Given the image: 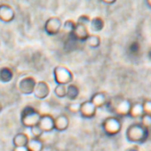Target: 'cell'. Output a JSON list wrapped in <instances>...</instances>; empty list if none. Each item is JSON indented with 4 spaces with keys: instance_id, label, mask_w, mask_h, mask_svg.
Instances as JSON below:
<instances>
[{
    "instance_id": "6da1fadb",
    "label": "cell",
    "mask_w": 151,
    "mask_h": 151,
    "mask_svg": "<svg viewBox=\"0 0 151 151\" xmlns=\"http://www.w3.org/2000/svg\"><path fill=\"white\" fill-rule=\"evenodd\" d=\"M131 106V101L128 99L121 96H116L114 98H111L110 100H108V102L106 104L109 111L116 115L118 117L128 116Z\"/></svg>"
},
{
    "instance_id": "7a4b0ae2",
    "label": "cell",
    "mask_w": 151,
    "mask_h": 151,
    "mask_svg": "<svg viewBox=\"0 0 151 151\" xmlns=\"http://www.w3.org/2000/svg\"><path fill=\"white\" fill-rule=\"evenodd\" d=\"M149 135V129L145 127L140 123L132 124L126 130V139L130 142L143 143Z\"/></svg>"
},
{
    "instance_id": "3957f363",
    "label": "cell",
    "mask_w": 151,
    "mask_h": 151,
    "mask_svg": "<svg viewBox=\"0 0 151 151\" xmlns=\"http://www.w3.org/2000/svg\"><path fill=\"white\" fill-rule=\"evenodd\" d=\"M40 117L41 114L39 111L32 106H26L21 113V122L22 125L29 129L38 124Z\"/></svg>"
},
{
    "instance_id": "277c9868",
    "label": "cell",
    "mask_w": 151,
    "mask_h": 151,
    "mask_svg": "<svg viewBox=\"0 0 151 151\" xmlns=\"http://www.w3.org/2000/svg\"><path fill=\"white\" fill-rule=\"evenodd\" d=\"M53 77L57 85L68 86L72 84L74 75L69 68L64 66H57L53 69Z\"/></svg>"
},
{
    "instance_id": "5b68a950",
    "label": "cell",
    "mask_w": 151,
    "mask_h": 151,
    "mask_svg": "<svg viewBox=\"0 0 151 151\" xmlns=\"http://www.w3.org/2000/svg\"><path fill=\"white\" fill-rule=\"evenodd\" d=\"M102 129L108 135H116L122 129V122L118 116H109L102 122Z\"/></svg>"
},
{
    "instance_id": "8992f818",
    "label": "cell",
    "mask_w": 151,
    "mask_h": 151,
    "mask_svg": "<svg viewBox=\"0 0 151 151\" xmlns=\"http://www.w3.org/2000/svg\"><path fill=\"white\" fill-rule=\"evenodd\" d=\"M62 28V22L60 17L58 16H52L50 17L45 23L44 29L45 33L50 36H54L60 33Z\"/></svg>"
},
{
    "instance_id": "52a82bcc",
    "label": "cell",
    "mask_w": 151,
    "mask_h": 151,
    "mask_svg": "<svg viewBox=\"0 0 151 151\" xmlns=\"http://www.w3.org/2000/svg\"><path fill=\"white\" fill-rule=\"evenodd\" d=\"M37 83V82L36 81V79L33 77L27 76V77H24L20 80L18 88L20 90L21 93H22L24 95H30L34 93Z\"/></svg>"
},
{
    "instance_id": "ba28073f",
    "label": "cell",
    "mask_w": 151,
    "mask_h": 151,
    "mask_svg": "<svg viewBox=\"0 0 151 151\" xmlns=\"http://www.w3.org/2000/svg\"><path fill=\"white\" fill-rule=\"evenodd\" d=\"M89 35H90V33H89V30H88V26L76 22V27L74 29L73 33L71 34L72 37L75 40H78V41H81V42H86V39L89 37Z\"/></svg>"
},
{
    "instance_id": "9c48e42d",
    "label": "cell",
    "mask_w": 151,
    "mask_h": 151,
    "mask_svg": "<svg viewBox=\"0 0 151 151\" xmlns=\"http://www.w3.org/2000/svg\"><path fill=\"white\" fill-rule=\"evenodd\" d=\"M78 112L82 117L90 119L95 116L97 112V108L90 101H86L80 104Z\"/></svg>"
},
{
    "instance_id": "30bf717a",
    "label": "cell",
    "mask_w": 151,
    "mask_h": 151,
    "mask_svg": "<svg viewBox=\"0 0 151 151\" xmlns=\"http://www.w3.org/2000/svg\"><path fill=\"white\" fill-rule=\"evenodd\" d=\"M14 9L8 4H0V21L8 23L14 20Z\"/></svg>"
},
{
    "instance_id": "8fae6325",
    "label": "cell",
    "mask_w": 151,
    "mask_h": 151,
    "mask_svg": "<svg viewBox=\"0 0 151 151\" xmlns=\"http://www.w3.org/2000/svg\"><path fill=\"white\" fill-rule=\"evenodd\" d=\"M38 126L44 132H50L54 130V117L50 114L41 115Z\"/></svg>"
},
{
    "instance_id": "7c38bea8",
    "label": "cell",
    "mask_w": 151,
    "mask_h": 151,
    "mask_svg": "<svg viewBox=\"0 0 151 151\" xmlns=\"http://www.w3.org/2000/svg\"><path fill=\"white\" fill-rule=\"evenodd\" d=\"M50 93V86L45 81H39L37 83L35 90H34V96L39 100H45L49 96Z\"/></svg>"
},
{
    "instance_id": "4fadbf2b",
    "label": "cell",
    "mask_w": 151,
    "mask_h": 151,
    "mask_svg": "<svg viewBox=\"0 0 151 151\" xmlns=\"http://www.w3.org/2000/svg\"><path fill=\"white\" fill-rule=\"evenodd\" d=\"M69 119L65 114H60L54 118V129L58 132H64L68 128Z\"/></svg>"
},
{
    "instance_id": "5bb4252c",
    "label": "cell",
    "mask_w": 151,
    "mask_h": 151,
    "mask_svg": "<svg viewBox=\"0 0 151 151\" xmlns=\"http://www.w3.org/2000/svg\"><path fill=\"white\" fill-rule=\"evenodd\" d=\"M90 101L98 109V108H102L103 106H106L107 102H108V97L107 94L104 92H98L96 93H94Z\"/></svg>"
},
{
    "instance_id": "9a60e30c",
    "label": "cell",
    "mask_w": 151,
    "mask_h": 151,
    "mask_svg": "<svg viewBox=\"0 0 151 151\" xmlns=\"http://www.w3.org/2000/svg\"><path fill=\"white\" fill-rule=\"evenodd\" d=\"M14 78V72L9 67H3L0 68V82L7 84L12 81Z\"/></svg>"
},
{
    "instance_id": "2e32d148",
    "label": "cell",
    "mask_w": 151,
    "mask_h": 151,
    "mask_svg": "<svg viewBox=\"0 0 151 151\" xmlns=\"http://www.w3.org/2000/svg\"><path fill=\"white\" fill-rule=\"evenodd\" d=\"M104 21L101 17H94L93 19H91L90 21V29L94 33H97V32H100L104 28Z\"/></svg>"
},
{
    "instance_id": "e0dca14e",
    "label": "cell",
    "mask_w": 151,
    "mask_h": 151,
    "mask_svg": "<svg viewBox=\"0 0 151 151\" xmlns=\"http://www.w3.org/2000/svg\"><path fill=\"white\" fill-rule=\"evenodd\" d=\"M144 115V110H143V106L142 103L136 102L132 104L129 116H132V118H140Z\"/></svg>"
},
{
    "instance_id": "ac0fdd59",
    "label": "cell",
    "mask_w": 151,
    "mask_h": 151,
    "mask_svg": "<svg viewBox=\"0 0 151 151\" xmlns=\"http://www.w3.org/2000/svg\"><path fill=\"white\" fill-rule=\"evenodd\" d=\"M29 140V138L28 134H26L25 132H19L14 137L13 143L14 147H26Z\"/></svg>"
},
{
    "instance_id": "d6986e66",
    "label": "cell",
    "mask_w": 151,
    "mask_h": 151,
    "mask_svg": "<svg viewBox=\"0 0 151 151\" xmlns=\"http://www.w3.org/2000/svg\"><path fill=\"white\" fill-rule=\"evenodd\" d=\"M27 147L29 151H42L44 149V142L41 139L31 138L27 144Z\"/></svg>"
},
{
    "instance_id": "ffe728a7",
    "label": "cell",
    "mask_w": 151,
    "mask_h": 151,
    "mask_svg": "<svg viewBox=\"0 0 151 151\" xmlns=\"http://www.w3.org/2000/svg\"><path fill=\"white\" fill-rule=\"evenodd\" d=\"M80 91L77 85L75 84H69L67 86V98L70 101H76L79 96Z\"/></svg>"
},
{
    "instance_id": "44dd1931",
    "label": "cell",
    "mask_w": 151,
    "mask_h": 151,
    "mask_svg": "<svg viewBox=\"0 0 151 151\" xmlns=\"http://www.w3.org/2000/svg\"><path fill=\"white\" fill-rule=\"evenodd\" d=\"M86 42L88 46L92 48H97L101 45V37L97 34H90Z\"/></svg>"
},
{
    "instance_id": "7402d4cb",
    "label": "cell",
    "mask_w": 151,
    "mask_h": 151,
    "mask_svg": "<svg viewBox=\"0 0 151 151\" xmlns=\"http://www.w3.org/2000/svg\"><path fill=\"white\" fill-rule=\"evenodd\" d=\"M76 27V22L72 20H67L64 24H62V31L66 34L71 35L74 31V29Z\"/></svg>"
},
{
    "instance_id": "603a6c76",
    "label": "cell",
    "mask_w": 151,
    "mask_h": 151,
    "mask_svg": "<svg viewBox=\"0 0 151 151\" xmlns=\"http://www.w3.org/2000/svg\"><path fill=\"white\" fill-rule=\"evenodd\" d=\"M54 93L58 98H65L67 96V86L62 85H57L54 88Z\"/></svg>"
},
{
    "instance_id": "cb8c5ba5",
    "label": "cell",
    "mask_w": 151,
    "mask_h": 151,
    "mask_svg": "<svg viewBox=\"0 0 151 151\" xmlns=\"http://www.w3.org/2000/svg\"><path fill=\"white\" fill-rule=\"evenodd\" d=\"M140 124H142L145 127L147 128H150L151 127V115L148 114H144L141 117H140Z\"/></svg>"
},
{
    "instance_id": "d4e9b609",
    "label": "cell",
    "mask_w": 151,
    "mask_h": 151,
    "mask_svg": "<svg viewBox=\"0 0 151 151\" xmlns=\"http://www.w3.org/2000/svg\"><path fill=\"white\" fill-rule=\"evenodd\" d=\"M30 132H31V134L33 135V138H37V139H40L41 136L44 133V132L41 130V128L38 126V124L31 127L30 128Z\"/></svg>"
},
{
    "instance_id": "484cf974",
    "label": "cell",
    "mask_w": 151,
    "mask_h": 151,
    "mask_svg": "<svg viewBox=\"0 0 151 151\" xmlns=\"http://www.w3.org/2000/svg\"><path fill=\"white\" fill-rule=\"evenodd\" d=\"M142 106H143L144 114L151 115V100H146L142 103Z\"/></svg>"
},
{
    "instance_id": "4316f807",
    "label": "cell",
    "mask_w": 151,
    "mask_h": 151,
    "mask_svg": "<svg viewBox=\"0 0 151 151\" xmlns=\"http://www.w3.org/2000/svg\"><path fill=\"white\" fill-rule=\"evenodd\" d=\"M90 21H91V18L88 16V15H86V14H83L81 16L78 17V23H81V24H84V25H86L88 26L90 24Z\"/></svg>"
},
{
    "instance_id": "83f0119b",
    "label": "cell",
    "mask_w": 151,
    "mask_h": 151,
    "mask_svg": "<svg viewBox=\"0 0 151 151\" xmlns=\"http://www.w3.org/2000/svg\"><path fill=\"white\" fill-rule=\"evenodd\" d=\"M139 48H140V45H139V44L138 42H133L130 45V51H131L132 53H134V54L139 52Z\"/></svg>"
},
{
    "instance_id": "f1b7e54d",
    "label": "cell",
    "mask_w": 151,
    "mask_h": 151,
    "mask_svg": "<svg viewBox=\"0 0 151 151\" xmlns=\"http://www.w3.org/2000/svg\"><path fill=\"white\" fill-rule=\"evenodd\" d=\"M79 106H80V104H78V103H71L68 106V109H69L70 112L76 113V112H78Z\"/></svg>"
},
{
    "instance_id": "f546056e",
    "label": "cell",
    "mask_w": 151,
    "mask_h": 151,
    "mask_svg": "<svg viewBox=\"0 0 151 151\" xmlns=\"http://www.w3.org/2000/svg\"><path fill=\"white\" fill-rule=\"evenodd\" d=\"M13 151H29L27 146L26 147H14Z\"/></svg>"
},
{
    "instance_id": "4dcf8cb0",
    "label": "cell",
    "mask_w": 151,
    "mask_h": 151,
    "mask_svg": "<svg viewBox=\"0 0 151 151\" xmlns=\"http://www.w3.org/2000/svg\"><path fill=\"white\" fill-rule=\"evenodd\" d=\"M125 151H139V147L137 146H133V147H131L127 148Z\"/></svg>"
},
{
    "instance_id": "1f68e13d",
    "label": "cell",
    "mask_w": 151,
    "mask_h": 151,
    "mask_svg": "<svg viewBox=\"0 0 151 151\" xmlns=\"http://www.w3.org/2000/svg\"><path fill=\"white\" fill-rule=\"evenodd\" d=\"M102 2L105 3V4H109V5H112V4H115L116 3L115 0H113V1H106V0H104V1H102Z\"/></svg>"
},
{
    "instance_id": "d6a6232c",
    "label": "cell",
    "mask_w": 151,
    "mask_h": 151,
    "mask_svg": "<svg viewBox=\"0 0 151 151\" xmlns=\"http://www.w3.org/2000/svg\"><path fill=\"white\" fill-rule=\"evenodd\" d=\"M146 3H147V6H149V7L151 8V0H147V1Z\"/></svg>"
},
{
    "instance_id": "836d02e7",
    "label": "cell",
    "mask_w": 151,
    "mask_h": 151,
    "mask_svg": "<svg viewBox=\"0 0 151 151\" xmlns=\"http://www.w3.org/2000/svg\"><path fill=\"white\" fill-rule=\"evenodd\" d=\"M148 55H149V58L151 59V51L149 52V53H148Z\"/></svg>"
},
{
    "instance_id": "e575fe53",
    "label": "cell",
    "mask_w": 151,
    "mask_h": 151,
    "mask_svg": "<svg viewBox=\"0 0 151 151\" xmlns=\"http://www.w3.org/2000/svg\"><path fill=\"white\" fill-rule=\"evenodd\" d=\"M1 109H2V105H1V103H0V111H1Z\"/></svg>"
}]
</instances>
